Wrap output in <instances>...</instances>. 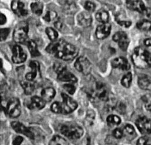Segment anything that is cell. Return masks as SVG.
<instances>
[{"label": "cell", "instance_id": "1", "mask_svg": "<svg viewBox=\"0 0 151 145\" xmlns=\"http://www.w3.org/2000/svg\"><path fill=\"white\" fill-rule=\"evenodd\" d=\"M46 51L64 61L73 59L78 53L75 46L62 39L57 40L51 43L46 48Z\"/></svg>", "mask_w": 151, "mask_h": 145}, {"label": "cell", "instance_id": "2", "mask_svg": "<svg viewBox=\"0 0 151 145\" xmlns=\"http://www.w3.org/2000/svg\"><path fill=\"white\" fill-rule=\"evenodd\" d=\"M132 60L137 68L141 69L151 68V53L144 47H138L134 50Z\"/></svg>", "mask_w": 151, "mask_h": 145}, {"label": "cell", "instance_id": "3", "mask_svg": "<svg viewBox=\"0 0 151 145\" xmlns=\"http://www.w3.org/2000/svg\"><path fill=\"white\" fill-rule=\"evenodd\" d=\"M63 102L54 103L51 109L52 112L57 114H67L74 111L77 107V103L68 95L62 93Z\"/></svg>", "mask_w": 151, "mask_h": 145}, {"label": "cell", "instance_id": "4", "mask_svg": "<svg viewBox=\"0 0 151 145\" xmlns=\"http://www.w3.org/2000/svg\"><path fill=\"white\" fill-rule=\"evenodd\" d=\"M60 130L62 134L70 139H79L83 136L84 133L81 127L71 123H68L62 125Z\"/></svg>", "mask_w": 151, "mask_h": 145}, {"label": "cell", "instance_id": "5", "mask_svg": "<svg viewBox=\"0 0 151 145\" xmlns=\"http://www.w3.org/2000/svg\"><path fill=\"white\" fill-rule=\"evenodd\" d=\"M90 99L94 101L107 102L109 99L108 91L105 85L102 83H96L94 88L88 93Z\"/></svg>", "mask_w": 151, "mask_h": 145}, {"label": "cell", "instance_id": "6", "mask_svg": "<svg viewBox=\"0 0 151 145\" xmlns=\"http://www.w3.org/2000/svg\"><path fill=\"white\" fill-rule=\"evenodd\" d=\"M29 25L26 22H20L16 26L13 34L14 41L18 43H24L28 37Z\"/></svg>", "mask_w": 151, "mask_h": 145}, {"label": "cell", "instance_id": "7", "mask_svg": "<svg viewBox=\"0 0 151 145\" xmlns=\"http://www.w3.org/2000/svg\"><path fill=\"white\" fill-rule=\"evenodd\" d=\"M75 67L78 71L85 75L90 74L92 69L91 62L85 57H80L77 58L75 64Z\"/></svg>", "mask_w": 151, "mask_h": 145}, {"label": "cell", "instance_id": "8", "mask_svg": "<svg viewBox=\"0 0 151 145\" xmlns=\"http://www.w3.org/2000/svg\"><path fill=\"white\" fill-rule=\"evenodd\" d=\"M6 112L12 118H17L21 114V107L19 100L18 98H12L8 103Z\"/></svg>", "mask_w": 151, "mask_h": 145}, {"label": "cell", "instance_id": "9", "mask_svg": "<svg viewBox=\"0 0 151 145\" xmlns=\"http://www.w3.org/2000/svg\"><path fill=\"white\" fill-rule=\"evenodd\" d=\"M136 125L141 132L144 135L151 133V120L146 117H141L136 121Z\"/></svg>", "mask_w": 151, "mask_h": 145}, {"label": "cell", "instance_id": "10", "mask_svg": "<svg viewBox=\"0 0 151 145\" xmlns=\"http://www.w3.org/2000/svg\"><path fill=\"white\" fill-rule=\"evenodd\" d=\"M113 40L118 43L119 47L123 51H126L129 44V40L127 34L124 32H116L113 36Z\"/></svg>", "mask_w": 151, "mask_h": 145}, {"label": "cell", "instance_id": "11", "mask_svg": "<svg viewBox=\"0 0 151 145\" xmlns=\"http://www.w3.org/2000/svg\"><path fill=\"white\" fill-rule=\"evenodd\" d=\"M27 58V55L19 45H15L12 49V61L15 64L24 62Z\"/></svg>", "mask_w": 151, "mask_h": 145}, {"label": "cell", "instance_id": "12", "mask_svg": "<svg viewBox=\"0 0 151 145\" xmlns=\"http://www.w3.org/2000/svg\"><path fill=\"white\" fill-rule=\"evenodd\" d=\"M11 8L14 12L19 17H24L28 14V11L24 8V4L19 0H14L12 2Z\"/></svg>", "mask_w": 151, "mask_h": 145}, {"label": "cell", "instance_id": "13", "mask_svg": "<svg viewBox=\"0 0 151 145\" xmlns=\"http://www.w3.org/2000/svg\"><path fill=\"white\" fill-rule=\"evenodd\" d=\"M111 30V25L109 22L102 23V25L97 27L95 32V35L98 38L104 39L108 37L110 35Z\"/></svg>", "mask_w": 151, "mask_h": 145}, {"label": "cell", "instance_id": "14", "mask_svg": "<svg viewBox=\"0 0 151 145\" xmlns=\"http://www.w3.org/2000/svg\"><path fill=\"white\" fill-rule=\"evenodd\" d=\"M127 7L131 10L144 14L147 9L144 4L141 0H126Z\"/></svg>", "mask_w": 151, "mask_h": 145}, {"label": "cell", "instance_id": "15", "mask_svg": "<svg viewBox=\"0 0 151 145\" xmlns=\"http://www.w3.org/2000/svg\"><path fill=\"white\" fill-rule=\"evenodd\" d=\"M11 126L17 132L22 133L30 139H34L35 136L33 133L28 128L25 127L23 124L19 122L15 121L11 123Z\"/></svg>", "mask_w": 151, "mask_h": 145}, {"label": "cell", "instance_id": "16", "mask_svg": "<svg viewBox=\"0 0 151 145\" xmlns=\"http://www.w3.org/2000/svg\"><path fill=\"white\" fill-rule=\"evenodd\" d=\"M60 4L62 7L63 12L68 15L75 14L77 11L75 2L73 0H60Z\"/></svg>", "mask_w": 151, "mask_h": 145}, {"label": "cell", "instance_id": "17", "mask_svg": "<svg viewBox=\"0 0 151 145\" xmlns=\"http://www.w3.org/2000/svg\"><path fill=\"white\" fill-rule=\"evenodd\" d=\"M112 67L123 71H128L130 68V65L127 59L124 57L116 58L112 61Z\"/></svg>", "mask_w": 151, "mask_h": 145}, {"label": "cell", "instance_id": "18", "mask_svg": "<svg viewBox=\"0 0 151 145\" xmlns=\"http://www.w3.org/2000/svg\"><path fill=\"white\" fill-rule=\"evenodd\" d=\"M77 20L78 24L84 28L90 27L93 22L92 17L88 12H83L80 13L77 16Z\"/></svg>", "mask_w": 151, "mask_h": 145}, {"label": "cell", "instance_id": "19", "mask_svg": "<svg viewBox=\"0 0 151 145\" xmlns=\"http://www.w3.org/2000/svg\"><path fill=\"white\" fill-rule=\"evenodd\" d=\"M29 66L31 68V71L26 75V79L27 80L34 82L40 72V64L37 61H32L30 62Z\"/></svg>", "mask_w": 151, "mask_h": 145}, {"label": "cell", "instance_id": "20", "mask_svg": "<svg viewBox=\"0 0 151 145\" xmlns=\"http://www.w3.org/2000/svg\"><path fill=\"white\" fill-rule=\"evenodd\" d=\"M58 79L61 82L76 83L77 81V79L72 73L68 71L67 69H65L58 73Z\"/></svg>", "mask_w": 151, "mask_h": 145}, {"label": "cell", "instance_id": "21", "mask_svg": "<svg viewBox=\"0 0 151 145\" xmlns=\"http://www.w3.org/2000/svg\"><path fill=\"white\" fill-rule=\"evenodd\" d=\"M138 84L143 90L151 91V76L147 75H141L138 77Z\"/></svg>", "mask_w": 151, "mask_h": 145}, {"label": "cell", "instance_id": "22", "mask_svg": "<svg viewBox=\"0 0 151 145\" xmlns=\"http://www.w3.org/2000/svg\"><path fill=\"white\" fill-rule=\"evenodd\" d=\"M45 106V102L41 97L38 96H33L28 104L27 107L30 109H41Z\"/></svg>", "mask_w": 151, "mask_h": 145}, {"label": "cell", "instance_id": "23", "mask_svg": "<svg viewBox=\"0 0 151 145\" xmlns=\"http://www.w3.org/2000/svg\"><path fill=\"white\" fill-rule=\"evenodd\" d=\"M56 94L55 91L52 88H47L41 91V98L45 102H48L52 100Z\"/></svg>", "mask_w": 151, "mask_h": 145}, {"label": "cell", "instance_id": "24", "mask_svg": "<svg viewBox=\"0 0 151 145\" xmlns=\"http://www.w3.org/2000/svg\"><path fill=\"white\" fill-rule=\"evenodd\" d=\"M20 85L22 86L24 92L27 95H30L33 93L36 89V85L34 82L29 80H22L20 82Z\"/></svg>", "mask_w": 151, "mask_h": 145}, {"label": "cell", "instance_id": "25", "mask_svg": "<svg viewBox=\"0 0 151 145\" xmlns=\"http://www.w3.org/2000/svg\"><path fill=\"white\" fill-rule=\"evenodd\" d=\"M123 131V135L125 136L129 140L133 139L134 138H135L137 135L135 129L132 125L130 124L126 125L124 128Z\"/></svg>", "mask_w": 151, "mask_h": 145}, {"label": "cell", "instance_id": "26", "mask_svg": "<svg viewBox=\"0 0 151 145\" xmlns=\"http://www.w3.org/2000/svg\"><path fill=\"white\" fill-rule=\"evenodd\" d=\"M95 18L98 22L102 23H105L109 22V16L107 11L104 9H101L96 14Z\"/></svg>", "mask_w": 151, "mask_h": 145}, {"label": "cell", "instance_id": "27", "mask_svg": "<svg viewBox=\"0 0 151 145\" xmlns=\"http://www.w3.org/2000/svg\"><path fill=\"white\" fill-rule=\"evenodd\" d=\"M137 27L141 31H150L151 30V21L148 19L141 20L137 23Z\"/></svg>", "mask_w": 151, "mask_h": 145}, {"label": "cell", "instance_id": "28", "mask_svg": "<svg viewBox=\"0 0 151 145\" xmlns=\"http://www.w3.org/2000/svg\"><path fill=\"white\" fill-rule=\"evenodd\" d=\"M27 46L29 51L33 57H37L40 55V53L38 50L37 46L35 41H34L33 40L29 41Z\"/></svg>", "mask_w": 151, "mask_h": 145}, {"label": "cell", "instance_id": "29", "mask_svg": "<svg viewBox=\"0 0 151 145\" xmlns=\"http://www.w3.org/2000/svg\"><path fill=\"white\" fill-rule=\"evenodd\" d=\"M32 12L37 15H40L42 13L43 4L40 2H33L30 5Z\"/></svg>", "mask_w": 151, "mask_h": 145}, {"label": "cell", "instance_id": "30", "mask_svg": "<svg viewBox=\"0 0 151 145\" xmlns=\"http://www.w3.org/2000/svg\"><path fill=\"white\" fill-rule=\"evenodd\" d=\"M107 123L109 126L114 127L119 125L121 123V119L120 117L116 115H110L107 118Z\"/></svg>", "mask_w": 151, "mask_h": 145}, {"label": "cell", "instance_id": "31", "mask_svg": "<svg viewBox=\"0 0 151 145\" xmlns=\"http://www.w3.org/2000/svg\"><path fill=\"white\" fill-rule=\"evenodd\" d=\"M49 145H70L68 141L60 136H55L49 143Z\"/></svg>", "mask_w": 151, "mask_h": 145}, {"label": "cell", "instance_id": "32", "mask_svg": "<svg viewBox=\"0 0 151 145\" xmlns=\"http://www.w3.org/2000/svg\"><path fill=\"white\" fill-rule=\"evenodd\" d=\"M132 82V75L130 72L126 74L122 79V85L125 88H129Z\"/></svg>", "mask_w": 151, "mask_h": 145}, {"label": "cell", "instance_id": "33", "mask_svg": "<svg viewBox=\"0 0 151 145\" xmlns=\"http://www.w3.org/2000/svg\"><path fill=\"white\" fill-rule=\"evenodd\" d=\"M95 117V114L94 111H93V110L88 111L87 115L86 117V119H85L86 125H87L88 126L91 125L94 123Z\"/></svg>", "mask_w": 151, "mask_h": 145}, {"label": "cell", "instance_id": "34", "mask_svg": "<svg viewBox=\"0 0 151 145\" xmlns=\"http://www.w3.org/2000/svg\"><path fill=\"white\" fill-rule=\"evenodd\" d=\"M45 32L48 38L52 41L57 40L58 37V33L57 31L52 28H47L45 30Z\"/></svg>", "mask_w": 151, "mask_h": 145}, {"label": "cell", "instance_id": "35", "mask_svg": "<svg viewBox=\"0 0 151 145\" xmlns=\"http://www.w3.org/2000/svg\"><path fill=\"white\" fill-rule=\"evenodd\" d=\"M57 17V14L56 12L54 11H48L45 16L44 17V19L48 22H50L55 20Z\"/></svg>", "mask_w": 151, "mask_h": 145}, {"label": "cell", "instance_id": "36", "mask_svg": "<svg viewBox=\"0 0 151 145\" xmlns=\"http://www.w3.org/2000/svg\"><path fill=\"white\" fill-rule=\"evenodd\" d=\"M63 87L65 91L70 94H73L75 92V86L72 84H65Z\"/></svg>", "mask_w": 151, "mask_h": 145}, {"label": "cell", "instance_id": "37", "mask_svg": "<svg viewBox=\"0 0 151 145\" xmlns=\"http://www.w3.org/2000/svg\"><path fill=\"white\" fill-rule=\"evenodd\" d=\"M65 69H66V67L64 64H62L61 63L56 62L54 65V70L57 74L60 72L61 71H62Z\"/></svg>", "mask_w": 151, "mask_h": 145}, {"label": "cell", "instance_id": "38", "mask_svg": "<svg viewBox=\"0 0 151 145\" xmlns=\"http://www.w3.org/2000/svg\"><path fill=\"white\" fill-rule=\"evenodd\" d=\"M84 8L88 12H93L94 11L95 9V5L93 2L91 1H86L84 5Z\"/></svg>", "mask_w": 151, "mask_h": 145}, {"label": "cell", "instance_id": "39", "mask_svg": "<svg viewBox=\"0 0 151 145\" xmlns=\"http://www.w3.org/2000/svg\"><path fill=\"white\" fill-rule=\"evenodd\" d=\"M113 136L116 139H120L124 136L123 131L120 128H116L113 130Z\"/></svg>", "mask_w": 151, "mask_h": 145}, {"label": "cell", "instance_id": "40", "mask_svg": "<svg viewBox=\"0 0 151 145\" xmlns=\"http://www.w3.org/2000/svg\"><path fill=\"white\" fill-rule=\"evenodd\" d=\"M10 32V30L9 29H1V41H3L5 40L7 37L8 36V35L9 34Z\"/></svg>", "mask_w": 151, "mask_h": 145}, {"label": "cell", "instance_id": "41", "mask_svg": "<svg viewBox=\"0 0 151 145\" xmlns=\"http://www.w3.org/2000/svg\"><path fill=\"white\" fill-rule=\"evenodd\" d=\"M137 145H151L149 143V139L147 137H142L139 138L137 143Z\"/></svg>", "mask_w": 151, "mask_h": 145}, {"label": "cell", "instance_id": "42", "mask_svg": "<svg viewBox=\"0 0 151 145\" xmlns=\"http://www.w3.org/2000/svg\"><path fill=\"white\" fill-rule=\"evenodd\" d=\"M117 23L125 28H129L132 25V23L130 21H125V20L123 21V20H117Z\"/></svg>", "mask_w": 151, "mask_h": 145}, {"label": "cell", "instance_id": "43", "mask_svg": "<svg viewBox=\"0 0 151 145\" xmlns=\"http://www.w3.org/2000/svg\"><path fill=\"white\" fill-rule=\"evenodd\" d=\"M23 141V138L20 136H18L13 141V145H20Z\"/></svg>", "mask_w": 151, "mask_h": 145}, {"label": "cell", "instance_id": "44", "mask_svg": "<svg viewBox=\"0 0 151 145\" xmlns=\"http://www.w3.org/2000/svg\"><path fill=\"white\" fill-rule=\"evenodd\" d=\"M116 108H117V111L121 114H124L126 110V107L123 103H120L119 104H117Z\"/></svg>", "mask_w": 151, "mask_h": 145}, {"label": "cell", "instance_id": "45", "mask_svg": "<svg viewBox=\"0 0 151 145\" xmlns=\"http://www.w3.org/2000/svg\"><path fill=\"white\" fill-rule=\"evenodd\" d=\"M54 25L55 26V28L58 29V30H60L62 28L63 26V23L62 22V21L60 19H57L55 21L54 23Z\"/></svg>", "mask_w": 151, "mask_h": 145}, {"label": "cell", "instance_id": "46", "mask_svg": "<svg viewBox=\"0 0 151 145\" xmlns=\"http://www.w3.org/2000/svg\"><path fill=\"white\" fill-rule=\"evenodd\" d=\"M1 17H0V22H1V25H4L6 23V17L2 14H1L0 15Z\"/></svg>", "mask_w": 151, "mask_h": 145}, {"label": "cell", "instance_id": "47", "mask_svg": "<svg viewBox=\"0 0 151 145\" xmlns=\"http://www.w3.org/2000/svg\"><path fill=\"white\" fill-rule=\"evenodd\" d=\"M145 45L148 47H151V38H147L144 41Z\"/></svg>", "mask_w": 151, "mask_h": 145}, {"label": "cell", "instance_id": "48", "mask_svg": "<svg viewBox=\"0 0 151 145\" xmlns=\"http://www.w3.org/2000/svg\"><path fill=\"white\" fill-rule=\"evenodd\" d=\"M145 107H146L148 111H149L150 112H151V102H147V103H146Z\"/></svg>", "mask_w": 151, "mask_h": 145}]
</instances>
